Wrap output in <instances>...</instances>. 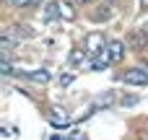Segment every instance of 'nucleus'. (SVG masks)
<instances>
[{
	"instance_id": "nucleus-1",
	"label": "nucleus",
	"mask_w": 148,
	"mask_h": 140,
	"mask_svg": "<svg viewBox=\"0 0 148 140\" xmlns=\"http://www.w3.org/2000/svg\"><path fill=\"white\" fill-rule=\"evenodd\" d=\"M107 44H109V42L104 39V34H101V31H88V34H86V39H83V49L88 52V57H94V55H96L99 49H104Z\"/></svg>"
},
{
	"instance_id": "nucleus-2",
	"label": "nucleus",
	"mask_w": 148,
	"mask_h": 140,
	"mask_svg": "<svg viewBox=\"0 0 148 140\" xmlns=\"http://www.w3.org/2000/svg\"><path fill=\"white\" fill-rule=\"evenodd\" d=\"M120 81L125 86H148V70H143V68H130V70H125L120 75Z\"/></svg>"
},
{
	"instance_id": "nucleus-3",
	"label": "nucleus",
	"mask_w": 148,
	"mask_h": 140,
	"mask_svg": "<svg viewBox=\"0 0 148 140\" xmlns=\"http://www.w3.org/2000/svg\"><path fill=\"white\" fill-rule=\"evenodd\" d=\"M112 62H114V60H112V55H109V47H104V49H99V52L91 57V70H94V73H101V70H107Z\"/></svg>"
},
{
	"instance_id": "nucleus-4",
	"label": "nucleus",
	"mask_w": 148,
	"mask_h": 140,
	"mask_svg": "<svg viewBox=\"0 0 148 140\" xmlns=\"http://www.w3.org/2000/svg\"><path fill=\"white\" fill-rule=\"evenodd\" d=\"M49 122H52L55 127H68V125H70V114H68L65 109L55 107V109H49Z\"/></svg>"
},
{
	"instance_id": "nucleus-5",
	"label": "nucleus",
	"mask_w": 148,
	"mask_h": 140,
	"mask_svg": "<svg viewBox=\"0 0 148 140\" xmlns=\"http://www.w3.org/2000/svg\"><path fill=\"white\" fill-rule=\"evenodd\" d=\"M23 75H26V78H29L31 83H49V81H52V73H49L47 68H36V70H26Z\"/></svg>"
},
{
	"instance_id": "nucleus-6",
	"label": "nucleus",
	"mask_w": 148,
	"mask_h": 140,
	"mask_svg": "<svg viewBox=\"0 0 148 140\" xmlns=\"http://www.w3.org/2000/svg\"><path fill=\"white\" fill-rule=\"evenodd\" d=\"M57 8H60V18H65V21H75L78 18V13H75L70 0H57Z\"/></svg>"
},
{
	"instance_id": "nucleus-7",
	"label": "nucleus",
	"mask_w": 148,
	"mask_h": 140,
	"mask_svg": "<svg viewBox=\"0 0 148 140\" xmlns=\"http://www.w3.org/2000/svg\"><path fill=\"white\" fill-rule=\"evenodd\" d=\"M107 47H109V55H112L114 62H122V60H125V44H122L120 39H112Z\"/></svg>"
},
{
	"instance_id": "nucleus-8",
	"label": "nucleus",
	"mask_w": 148,
	"mask_h": 140,
	"mask_svg": "<svg viewBox=\"0 0 148 140\" xmlns=\"http://www.w3.org/2000/svg\"><path fill=\"white\" fill-rule=\"evenodd\" d=\"M8 34L10 36H18V39H31L34 36V29H29V26H10Z\"/></svg>"
},
{
	"instance_id": "nucleus-9",
	"label": "nucleus",
	"mask_w": 148,
	"mask_h": 140,
	"mask_svg": "<svg viewBox=\"0 0 148 140\" xmlns=\"http://www.w3.org/2000/svg\"><path fill=\"white\" fill-rule=\"evenodd\" d=\"M44 18H47V21H55V18H60L57 0H55V3H47V8H44Z\"/></svg>"
},
{
	"instance_id": "nucleus-10",
	"label": "nucleus",
	"mask_w": 148,
	"mask_h": 140,
	"mask_svg": "<svg viewBox=\"0 0 148 140\" xmlns=\"http://www.w3.org/2000/svg\"><path fill=\"white\" fill-rule=\"evenodd\" d=\"M86 57H88V52H86V49H73V52H70V62H73V65H81Z\"/></svg>"
},
{
	"instance_id": "nucleus-11",
	"label": "nucleus",
	"mask_w": 148,
	"mask_h": 140,
	"mask_svg": "<svg viewBox=\"0 0 148 140\" xmlns=\"http://www.w3.org/2000/svg\"><path fill=\"white\" fill-rule=\"evenodd\" d=\"M39 0H10V5H16V8H29V5H36Z\"/></svg>"
},
{
	"instance_id": "nucleus-12",
	"label": "nucleus",
	"mask_w": 148,
	"mask_h": 140,
	"mask_svg": "<svg viewBox=\"0 0 148 140\" xmlns=\"http://www.w3.org/2000/svg\"><path fill=\"white\" fill-rule=\"evenodd\" d=\"M109 16H112V10H109V5H104V10H99V13L94 16V18H96V21H107Z\"/></svg>"
},
{
	"instance_id": "nucleus-13",
	"label": "nucleus",
	"mask_w": 148,
	"mask_h": 140,
	"mask_svg": "<svg viewBox=\"0 0 148 140\" xmlns=\"http://www.w3.org/2000/svg\"><path fill=\"white\" fill-rule=\"evenodd\" d=\"M101 104H104V107H112V104H114V94H107V96H101V99H99V107H101Z\"/></svg>"
},
{
	"instance_id": "nucleus-14",
	"label": "nucleus",
	"mask_w": 148,
	"mask_h": 140,
	"mask_svg": "<svg viewBox=\"0 0 148 140\" xmlns=\"http://www.w3.org/2000/svg\"><path fill=\"white\" fill-rule=\"evenodd\" d=\"M120 104H122V107H133V104H138V96H125Z\"/></svg>"
},
{
	"instance_id": "nucleus-15",
	"label": "nucleus",
	"mask_w": 148,
	"mask_h": 140,
	"mask_svg": "<svg viewBox=\"0 0 148 140\" xmlns=\"http://www.w3.org/2000/svg\"><path fill=\"white\" fill-rule=\"evenodd\" d=\"M73 83V75L68 73V75H60V86H70Z\"/></svg>"
},
{
	"instance_id": "nucleus-16",
	"label": "nucleus",
	"mask_w": 148,
	"mask_h": 140,
	"mask_svg": "<svg viewBox=\"0 0 148 140\" xmlns=\"http://www.w3.org/2000/svg\"><path fill=\"white\" fill-rule=\"evenodd\" d=\"M140 8H143V10H148V0H140Z\"/></svg>"
},
{
	"instance_id": "nucleus-17",
	"label": "nucleus",
	"mask_w": 148,
	"mask_h": 140,
	"mask_svg": "<svg viewBox=\"0 0 148 140\" xmlns=\"http://www.w3.org/2000/svg\"><path fill=\"white\" fill-rule=\"evenodd\" d=\"M75 3H83V5H88V3H94V0H75Z\"/></svg>"
}]
</instances>
